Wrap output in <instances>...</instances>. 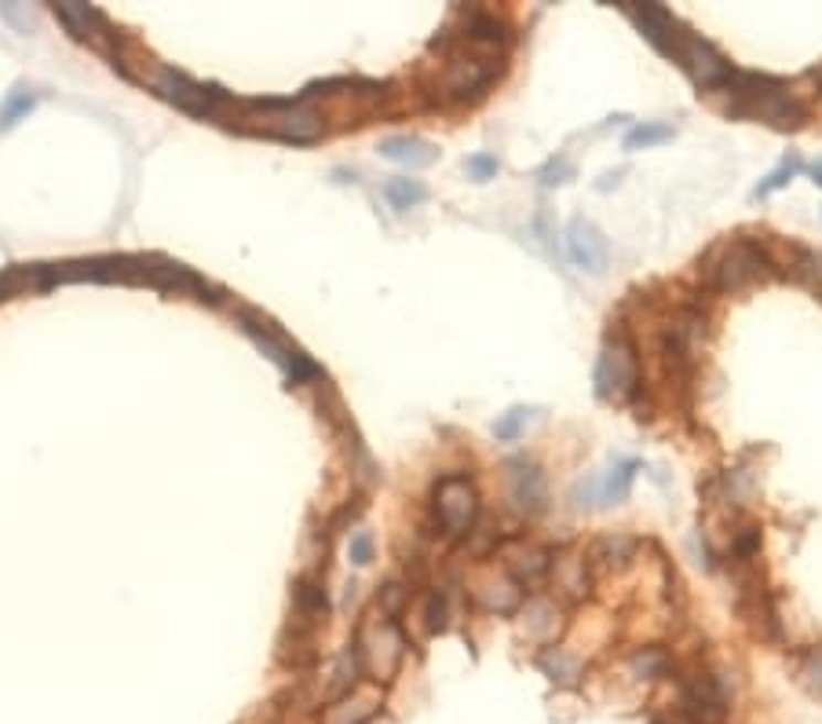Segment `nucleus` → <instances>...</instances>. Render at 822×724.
I'll list each match as a JSON object with an SVG mask.
<instances>
[{"instance_id": "19", "label": "nucleus", "mask_w": 822, "mask_h": 724, "mask_svg": "<svg viewBox=\"0 0 822 724\" xmlns=\"http://www.w3.org/2000/svg\"><path fill=\"white\" fill-rule=\"evenodd\" d=\"M632 553H637V542L632 539H600L593 549L596 560H604V564H626V560H632Z\"/></svg>"}, {"instance_id": "21", "label": "nucleus", "mask_w": 822, "mask_h": 724, "mask_svg": "<svg viewBox=\"0 0 822 724\" xmlns=\"http://www.w3.org/2000/svg\"><path fill=\"white\" fill-rule=\"evenodd\" d=\"M465 33L472 41H501L504 38V26L493 15H483V11H472L465 22Z\"/></svg>"}, {"instance_id": "33", "label": "nucleus", "mask_w": 822, "mask_h": 724, "mask_svg": "<svg viewBox=\"0 0 822 724\" xmlns=\"http://www.w3.org/2000/svg\"><path fill=\"white\" fill-rule=\"evenodd\" d=\"M654 724H662V721H654Z\"/></svg>"}, {"instance_id": "28", "label": "nucleus", "mask_w": 822, "mask_h": 724, "mask_svg": "<svg viewBox=\"0 0 822 724\" xmlns=\"http://www.w3.org/2000/svg\"><path fill=\"white\" fill-rule=\"evenodd\" d=\"M801 681L815 699H822V656H808L801 666Z\"/></svg>"}, {"instance_id": "15", "label": "nucleus", "mask_w": 822, "mask_h": 724, "mask_svg": "<svg viewBox=\"0 0 822 724\" xmlns=\"http://www.w3.org/2000/svg\"><path fill=\"white\" fill-rule=\"evenodd\" d=\"M384 198L392 202L395 213H409V209H417L428 198V187L409 177H392L384 183Z\"/></svg>"}, {"instance_id": "17", "label": "nucleus", "mask_w": 822, "mask_h": 724, "mask_svg": "<svg viewBox=\"0 0 822 724\" xmlns=\"http://www.w3.org/2000/svg\"><path fill=\"white\" fill-rule=\"evenodd\" d=\"M676 136L673 125H662V121H643L637 125L632 132L626 136V150H651L658 143H669V139Z\"/></svg>"}, {"instance_id": "6", "label": "nucleus", "mask_w": 822, "mask_h": 724, "mask_svg": "<svg viewBox=\"0 0 822 724\" xmlns=\"http://www.w3.org/2000/svg\"><path fill=\"white\" fill-rule=\"evenodd\" d=\"M563 238H567V256L574 260V267H581L585 275H604L610 267V245L593 220L574 216Z\"/></svg>"}, {"instance_id": "11", "label": "nucleus", "mask_w": 822, "mask_h": 724, "mask_svg": "<svg viewBox=\"0 0 822 724\" xmlns=\"http://www.w3.org/2000/svg\"><path fill=\"white\" fill-rule=\"evenodd\" d=\"M381 158L398 161V166H409V169H425L439 158V150L431 147L428 139H417V136H387L381 139Z\"/></svg>"}, {"instance_id": "30", "label": "nucleus", "mask_w": 822, "mask_h": 724, "mask_svg": "<svg viewBox=\"0 0 822 724\" xmlns=\"http://www.w3.org/2000/svg\"><path fill=\"white\" fill-rule=\"evenodd\" d=\"M428 629L431 634H439V629H446V604L439 597L428 600Z\"/></svg>"}, {"instance_id": "10", "label": "nucleus", "mask_w": 822, "mask_h": 724, "mask_svg": "<svg viewBox=\"0 0 822 724\" xmlns=\"http://www.w3.org/2000/svg\"><path fill=\"white\" fill-rule=\"evenodd\" d=\"M501 556H504V567H509L520 582H526V586L542 582V575H545L548 564H552L545 549L526 545V542H509V545H504V553H501Z\"/></svg>"}, {"instance_id": "18", "label": "nucleus", "mask_w": 822, "mask_h": 724, "mask_svg": "<svg viewBox=\"0 0 822 724\" xmlns=\"http://www.w3.org/2000/svg\"><path fill=\"white\" fill-rule=\"evenodd\" d=\"M632 673L640 677V681H658V677H665V670H669V656L662 648H643V651H637L632 656Z\"/></svg>"}, {"instance_id": "5", "label": "nucleus", "mask_w": 822, "mask_h": 724, "mask_svg": "<svg viewBox=\"0 0 822 724\" xmlns=\"http://www.w3.org/2000/svg\"><path fill=\"white\" fill-rule=\"evenodd\" d=\"M238 322H242V330L249 333L253 341L260 344L264 352L271 355L281 370L289 373V381H303V377H314V373H319V366H314V362H308V359H303V355L297 352V348H289L286 341H281V333L275 330L271 322H260L253 311H242V315H238Z\"/></svg>"}, {"instance_id": "31", "label": "nucleus", "mask_w": 822, "mask_h": 724, "mask_svg": "<svg viewBox=\"0 0 822 724\" xmlns=\"http://www.w3.org/2000/svg\"><path fill=\"white\" fill-rule=\"evenodd\" d=\"M0 15H4L8 22H15V26H19L22 33H30V26H33V19L22 15V11H19L15 4H0Z\"/></svg>"}, {"instance_id": "29", "label": "nucleus", "mask_w": 822, "mask_h": 724, "mask_svg": "<svg viewBox=\"0 0 822 724\" xmlns=\"http://www.w3.org/2000/svg\"><path fill=\"white\" fill-rule=\"evenodd\" d=\"M523 615H526V618H534V622L526 626V629H531V634H542V629H552L548 618L556 615V611H552V604H545V600H531V604L523 607Z\"/></svg>"}, {"instance_id": "3", "label": "nucleus", "mask_w": 822, "mask_h": 724, "mask_svg": "<svg viewBox=\"0 0 822 724\" xmlns=\"http://www.w3.org/2000/svg\"><path fill=\"white\" fill-rule=\"evenodd\" d=\"M673 60L687 70V77L695 81L698 88H724L727 77H732V63H727L709 41L695 38V33H687V30H680Z\"/></svg>"}, {"instance_id": "2", "label": "nucleus", "mask_w": 822, "mask_h": 724, "mask_svg": "<svg viewBox=\"0 0 822 724\" xmlns=\"http://www.w3.org/2000/svg\"><path fill=\"white\" fill-rule=\"evenodd\" d=\"M632 388H637V348L626 337H610L596 359V395L618 403Z\"/></svg>"}, {"instance_id": "24", "label": "nucleus", "mask_w": 822, "mask_h": 724, "mask_svg": "<svg viewBox=\"0 0 822 724\" xmlns=\"http://www.w3.org/2000/svg\"><path fill=\"white\" fill-rule=\"evenodd\" d=\"M537 180H542V187H563L574 180V161L570 158H552L548 166L537 172Z\"/></svg>"}, {"instance_id": "25", "label": "nucleus", "mask_w": 822, "mask_h": 724, "mask_svg": "<svg viewBox=\"0 0 822 724\" xmlns=\"http://www.w3.org/2000/svg\"><path fill=\"white\" fill-rule=\"evenodd\" d=\"M370 714H373V703H344V706L329 710L325 724H362Z\"/></svg>"}, {"instance_id": "20", "label": "nucleus", "mask_w": 822, "mask_h": 724, "mask_svg": "<svg viewBox=\"0 0 822 724\" xmlns=\"http://www.w3.org/2000/svg\"><path fill=\"white\" fill-rule=\"evenodd\" d=\"M804 169V161H801V155H790V158H786L782 161V166L779 169H775L771 172V177L765 180V183H760L757 187V191H754V198H768L771 191H779V187H786V183H790L793 177H797V172H801Z\"/></svg>"}, {"instance_id": "27", "label": "nucleus", "mask_w": 822, "mask_h": 724, "mask_svg": "<svg viewBox=\"0 0 822 724\" xmlns=\"http://www.w3.org/2000/svg\"><path fill=\"white\" fill-rule=\"evenodd\" d=\"M348 556H351V564H355V567H366L373 560V534L359 531L355 539H351V545H348Z\"/></svg>"}, {"instance_id": "23", "label": "nucleus", "mask_w": 822, "mask_h": 724, "mask_svg": "<svg viewBox=\"0 0 822 724\" xmlns=\"http://www.w3.org/2000/svg\"><path fill=\"white\" fill-rule=\"evenodd\" d=\"M33 103H38V99H33L30 92H11L8 103L0 107V128H11V125H15V121L22 118V114H30V110H33Z\"/></svg>"}, {"instance_id": "16", "label": "nucleus", "mask_w": 822, "mask_h": 724, "mask_svg": "<svg viewBox=\"0 0 822 724\" xmlns=\"http://www.w3.org/2000/svg\"><path fill=\"white\" fill-rule=\"evenodd\" d=\"M552 575H556V582L570 593V597H585V593H589V575H585V564H581V560H574V556L556 560Z\"/></svg>"}, {"instance_id": "26", "label": "nucleus", "mask_w": 822, "mask_h": 724, "mask_svg": "<svg viewBox=\"0 0 822 724\" xmlns=\"http://www.w3.org/2000/svg\"><path fill=\"white\" fill-rule=\"evenodd\" d=\"M498 158H493V155H472V158H468L465 161V172H468V180H472V183H487V180H493V177H498Z\"/></svg>"}, {"instance_id": "9", "label": "nucleus", "mask_w": 822, "mask_h": 724, "mask_svg": "<svg viewBox=\"0 0 822 724\" xmlns=\"http://www.w3.org/2000/svg\"><path fill=\"white\" fill-rule=\"evenodd\" d=\"M504 469H509V490H512L515 505L531 509V512L545 505V476L531 458H512Z\"/></svg>"}, {"instance_id": "12", "label": "nucleus", "mask_w": 822, "mask_h": 724, "mask_svg": "<svg viewBox=\"0 0 822 724\" xmlns=\"http://www.w3.org/2000/svg\"><path fill=\"white\" fill-rule=\"evenodd\" d=\"M537 670H542L552 684H559V688H574L581 681V662L570 656V651H563V648H545L542 656H537Z\"/></svg>"}, {"instance_id": "4", "label": "nucleus", "mask_w": 822, "mask_h": 724, "mask_svg": "<svg viewBox=\"0 0 822 724\" xmlns=\"http://www.w3.org/2000/svg\"><path fill=\"white\" fill-rule=\"evenodd\" d=\"M436 512L450 539H461V534L472 531L479 517V494L472 480L468 476H446L436 490Z\"/></svg>"}, {"instance_id": "1", "label": "nucleus", "mask_w": 822, "mask_h": 724, "mask_svg": "<svg viewBox=\"0 0 822 724\" xmlns=\"http://www.w3.org/2000/svg\"><path fill=\"white\" fill-rule=\"evenodd\" d=\"M768 256L760 245L754 242H735L727 245L724 256L716 260L713 267V286L720 289V294H743V289L765 283L768 278Z\"/></svg>"}, {"instance_id": "32", "label": "nucleus", "mask_w": 822, "mask_h": 724, "mask_svg": "<svg viewBox=\"0 0 822 724\" xmlns=\"http://www.w3.org/2000/svg\"><path fill=\"white\" fill-rule=\"evenodd\" d=\"M812 183H815V187H822V158H819L815 166H812Z\"/></svg>"}, {"instance_id": "8", "label": "nucleus", "mask_w": 822, "mask_h": 724, "mask_svg": "<svg viewBox=\"0 0 822 724\" xmlns=\"http://www.w3.org/2000/svg\"><path fill=\"white\" fill-rule=\"evenodd\" d=\"M626 11L632 15V22L643 30V38H648L658 52L673 55L676 49V38H680V22L673 19V11L662 8V4H626Z\"/></svg>"}, {"instance_id": "13", "label": "nucleus", "mask_w": 822, "mask_h": 724, "mask_svg": "<svg viewBox=\"0 0 822 724\" xmlns=\"http://www.w3.org/2000/svg\"><path fill=\"white\" fill-rule=\"evenodd\" d=\"M637 469H640V461H632V458L615 461V469L607 472V480L596 483V490H600V498H604V505H618V501L629 498L632 480H637Z\"/></svg>"}, {"instance_id": "7", "label": "nucleus", "mask_w": 822, "mask_h": 724, "mask_svg": "<svg viewBox=\"0 0 822 724\" xmlns=\"http://www.w3.org/2000/svg\"><path fill=\"white\" fill-rule=\"evenodd\" d=\"M158 92L169 103H175V107H183V110H191V114H213V107L216 103H223L227 96H223L220 88H205V85H194L191 77H183V74H172V70H161L158 74Z\"/></svg>"}, {"instance_id": "14", "label": "nucleus", "mask_w": 822, "mask_h": 724, "mask_svg": "<svg viewBox=\"0 0 822 724\" xmlns=\"http://www.w3.org/2000/svg\"><path fill=\"white\" fill-rule=\"evenodd\" d=\"M493 74H498V66H487V63H457L450 70V92L453 96H472V92L487 88Z\"/></svg>"}, {"instance_id": "22", "label": "nucleus", "mask_w": 822, "mask_h": 724, "mask_svg": "<svg viewBox=\"0 0 822 724\" xmlns=\"http://www.w3.org/2000/svg\"><path fill=\"white\" fill-rule=\"evenodd\" d=\"M531 414H534V411H526V406H515V411H509L498 425H493V436H498L501 443L520 439V432H523L526 422H531Z\"/></svg>"}]
</instances>
